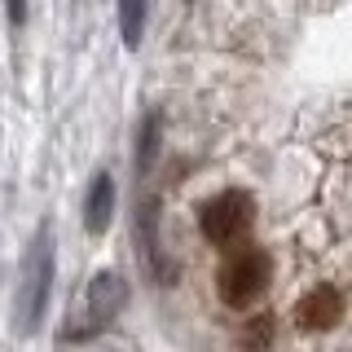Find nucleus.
<instances>
[{
	"label": "nucleus",
	"instance_id": "obj_4",
	"mask_svg": "<svg viewBox=\"0 0 352 352\" xmlns=\"http://www.w3.org/2000/svg\"><path fill=\"white\" fill-rule=\"evenodd\" d=\"M256 225V198L247 190H220L198 207V234L212 247H234Z\"/></svg>",
	"mask_w": 352,
	"mask_h": 352
},
{
	"label": "nucleus",
	"instance_id": "obj_8",
	"mask_svg": "<svg viewBox=\"0 0 352 352\" xmlns=\"http://www.w3.org/2000/svg\"><path fill=\"white\" fill-rule=\"evenodd\" d=\"M154 154H159V110H150L137 132V176H146L154 168Z\"/></svg>",
	"mask_w": 352,
	"mask_h": 352
},
{
	"label": "nucleus",
	"instance_id": "obj_2",
	"mask_svg": "<svg viewBox=\"0 0 352 352\" xmlns=\"http://www.w3.org/2000/svg\"><path fill=\"white\" fill-rule=\"evenodd\" d=\"M124 304H128V282H124V273L102 269L93 282H88L80 313L66 322V330L58 335V344H84V339L102 335V330L115 322L119 313H124Z\"/></svg>",
	"mask_w": 352,
	"mask_h": 352
},
{
	"label": "nucleus",
	"instance_id": "obj_1",
	"mask_svg": "<svg viewBox=\"0 0 352 352\" xmlns=\"http://www.w3.org/2000/svg\"><path fill=\"white\" fill-rule=\"evenodd\" d=\"M53 278H58V242H53V225L44 220L18 264V286H14V330L18 335H36L40 330L44 313H49Z\"/></svg>",
	"mask_w": 352,
	"mask_h": 352
},
{
	"label": "nucleus",
	"instance_id": "obj_9",
	"mask_svg": "<svg viewBox=\"0 0 352 352\" xmlns=\"http://www.w3.org/2000/svg\"><path fill=\"white\" fill-rule=\"evenodd\" d=\"M27 9H31V0H5V18H9V27H27Z\"/></svg>",
	"mask_w": 352,
	"mask_h": 352
},
{
	"label": "nucleus",
	"instance_id": "obj_7",
	"mask_svg": "<svg viewBox=\"0 0 352 352\" xmlns=\"http://www.w3.org/2000/svg\"><path fill=\"white\" fill-rule=\"evenodd\" d=\"M119 31H124L128 49H141V36H146V0H119Z\"/></svg>",
	"mask_w": 352,
	"mask_h": 352
},
{
	"label": "nucleus",
	"instance_id": "obj_5",
	"mask_svg": "<svg viewBox=\"0 0 352 352\" xmlns=\"http://www.w3.org/2000/svg\"><path fill=\"white\" fill-rule=\"evenodd\" d=\"M348 317V295L335 282H317L295 300V326L300 330H335Z\"/></svg>",
	"mask_w": 352,
	"mask_h": 352
},
{
	"label": "nucleus",
	"instance_id": "obj_6",
	"mask_svg": "<svg viewBox=\"0 0 352 352\" xmlns=\"http://www.w3.org/2000/svg\"><path fill=\"white\" fill-rule=\"evenodd\" d=\"M110 220H115V176L102 168L88 181V194H84V229L93 238H102L110 229Z\"/></svg>",
	"mask_w": 352,
	"mask_h": 352
},
{
	"label": "nucleus",
	"instance_id": "obj_3",
	"mask_svg": "<svg viewBox=\"0 0 352 352\" xmlns=\"http://www.w3.org/2000/svg\"><path fill=\"white\" fill-rule=\"evenodd\" d=\"M269 282H273V260H269V251L242 247V251H234V256L220 264V273H216V295H220L229 308L247 313L251 304L264 300Z\"/></svg>",
	"mask_w": 352,
	"mask_h": 352
}]
</instances>
